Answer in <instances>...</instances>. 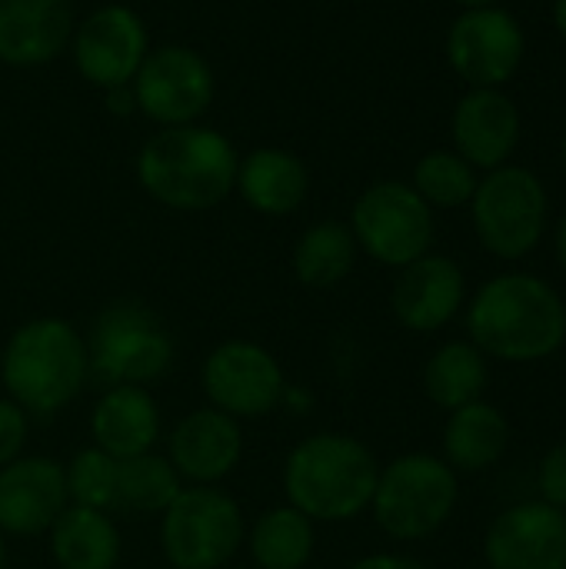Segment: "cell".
Returning <instances> with one entry per match:
<instances>
[{
  "instance_id": "8fae6325",
  "label": "cell",
  "mask_w": 566,
  "mask_h": 569,
  "mask_svg": "<svg viewBox=\"0 0 566 569\" xmlns=\"http://www.w3.org/2000/svg\"><path fill=\"white\" fill-rule=\"evenodd\" d=\"M133 80L137 107L167 127L197 120L214 100V73L190 47H160L147 53Z\"/></svg>"
},
{
  "instance_id": "8992f818",
  "label": "cell",
  "mask_w": 566,
  "mask_h": 569,
  "mask_svg": "<svg viewBox=\"0 0 566 569\" xmlns=\"http://www.w3.org/2000/svg\"><path fill=\"white\" fill-rule=\"evenodd\" d=\"M163 557L177 569H220L244 543L240 507L217 487H190L163 510Z\"/></svg>"
},
{
  "instance_id": "7a4b0ae2",
  "label": "cell",
  "mask_w": 566,
  "mask_h": 569,
  "mask_svg": "<svg viewBox=\"0 0 566 569\" xmlns=\"http://www.w3.org/2000/svg\"><path fill=\"white\" fill-rule=\"evenodd\" d=\"M380 467L347 433H314L297 443L284 467V493L294 510L320 523H344L370 510Z\"/></svg>"
},
{
  "instance_id": "9a60e30c",
  "label": "cell",
  "mask_w": 566,
  "mask_h": 569,
  "mask_svg": "<svg viewBox=\"0 0 566 569\" xmlns=\"http://www.w3.org/2000/svg\"><path fill=\"white\" fill-rule=\"evenodd\" d=\"M63 467L47 457H17L0 467V530L37 537L67 510Z\"/></svg>"
},
{
  "instance_id": "ba28073f",
  "label": "cell",
  "mask_w": 566,
  "mask_h": 569,
  "mask_svg": "<svg viewBox=\"0 0 566 569\" xmlns=\"http://www.w3.org/2000/svg\"><path fill=\"white\" fill-rule=\"evenodd\" d=\"M474 227L494 257H527L547 227L544 183L524 167H497L474 190Z\"/></svg>"
},
{
  "instance_id": "cb8c5ba5",
  "label": "cell",
  "mask_w": 566,
  "mask_h": 569,
  "mask_svg": "<svg viewBox=\"0 0 566 569\" xmlns=\"http://www.w3.org/2000/svg\"><path fill=\"white\" fill-rule=\"evenodd\" d=\"M490 380L487 357L470 340L444 343L424 370V390L440 410H460L484 397Z\"/></svg>"
},
{
  "instance_id": "7402d4cb",
  "label": "cell",
  "mask_w": 566,
  "mask_h": 569,
  "mask_svg": "<svg viewBox=\"0 0 566 569\" xmlns=\"http://www.w3.org/2000/svg\"><path fill=\"white\" fill-rule=\"evenodd\" d=\"M237 187L254 210L284 217L304 203L310 180H307V167L294 153L264 147V150H254L237 167Z\"/></svg>"
},
{
  "instance_id": "277c9868",
  "label": "cell",
  "mask_w": 566,
  "mask_h": 569,
  "mask_svg": "<svg viewBox=\"0 0 566 569\" xmlns=\"http://www.w3.org/2000/svg\"><path fill=\"white\" fill-rule=\"evenodd\" d=\"M87 343L57 317L23 323L3 350V383L23 413L63 410L87 380Z\"/></svg>"
},
{
  "instance_id": "44dd1931",
  "label": "cell",
  "mask_w": 566,
  "mask_h": 569,
  "mask_svg": "<svg viewBox=\"0 0 566 569\" xmlns=\"http://www.w3.org/2000/svg\"><path fill=\"white\" fill-rule=\"evenodd\" d=\"M507 447L510 423L487 400H474L454 410L444 427V460L454 473H484L504 460Z\"/></svg>"
},
{
  "instance_id": "836d02e7",
  "label": "cell",
  "mask_w": 566,
  "mask_h": 569,
  "mask_svg": "<svg viewBox=\"0 0 566 569\" xmlns=\"http://www.w3.org/2000/svg\"><path fill=\"white\" fill-rule=\"evenodd\" d=\"M554 17H557V27H560V33L566 37V0H557V7H554Z\"/></svg>"
},
{
  "instance_id": "52a82bcc",
  "label": "cell",
  "mask_w": 566,
  "mask_h": 569,
  "mask_svg": "<svg viewBox=\"0 0 566 569\" xmlns=\"http://www.w3.org/2000/svg\"><path fill=\"white\" fill-rule=\"evenodd\" d=\"M173 343L163 323L140 303H117L93 323L87 363L113 387H143L167 373Z\"/></svg>"
},
{
  "instance_id": "4dcf8cb0",
  "label": "cell",
  "mask_w": 566,
  "mask_h": 569,
  "mask_svg": "<svg viewBox=\"0 0 566 569\" xmlns=\"http://www.w3.org/2000/svg\"><path fill=\"white\" fill-rule=\"evenodd\" d=\"M27 443V413L13 400H0V467L13 463Z\"/></svg>"
},
{
  "instance_id": "30bf717a",
  "label": "cell",
  "mask_w": 566,
  "mask_h": 569,
  "mask_svg": "<svg viewBox=\"0 0 566 569\" xmlns=\"http://www.w3.org/2000/svg\"><path fill=\"white\" fill-rule=\"evenodd\" d=\"M203 393L214 410L234 420H257L284 403L287 380L270 350L230 340L203 360Z\"/></svg>"
},
{
  "instance_id": "5b68a950",
  "label": "cell",
  "mask_w": 566,
  "mask_h": 569,
  "mask_svg": "<svg viewBox=\"0 0 566 569\" xmlns=\"http://www.w3.org/2000/svg\"><path fill=\"white\" fill-rule=\"evenodd\" d=\"M460 497L457 473L434 453H407L377 477L370 510L394 540H427L454 513Z\"/></svg>"
},
{
  "instance_id": "484cf974",
  "label": "cell",
  "mask_w": 566,
  "mask_h": 569,
  "mask_svg": "<svg viewBox=\"0 0 566 569\" xmlns=\"http://www.w3.org/2000/svg\"><path fill=\"white\" fill-rule=\"evenodd\" d=\"M354 263H357L354 230L337 220H324L310 227L294 250V270L300 283L317 290L337 287L354 270Z\"/></svg>"
},
{
  "instance_id": "4fadbf2b",
  "label": "cell",
  "mask_w": 566,
  "mask_h": 569,
  "mask_svg": "<svg viewBox=\"0 0 566 569\" xmlns=\"http://www.w3.org/2000/svg\"><path fill=\"white\" fill-rule=\"evenodd\" d=\"M454 70L474 87H500L524 60V33L517 20L500 7L467 10L447 40Z\"/></svg>"
},
{
  "instance_id": "3957f363",
  "label": "cell",
  "mask_w": 566,
  "mask_h": 569,
  "mask_svg": "<svg viewBox=\"0 0 566 569\" xmlns=\"http://www.w3.org/2000/svg\"><path fill=\"white\" fill-rule=\"evenodd\" d=\"M237 153L227 137L207 127L160 130L140 150L137 173L143 190L173 210H207L237 187Z\"/></svg>"
},
{
  "instance_id": "e575fe53",
  "label": "cell",
  "mask_w": 566,
  "mask_h": 569,
  "mask_svg": "<svg viewBox=\"0 0 566 569\" xmlns=\"http://www.w3.org/2000/svg\"><path fill=\"white\" fill-rule=\"evenodd\" d=\"M457 3H464V7H470V10H474V7H494L497 0H457Z\"/></svg>"
},
{
  "instance_id": "ffe728a7",
  "label": "cell",
  "mask_w": 566,
  "mask_h": 569,
  "mask_svg": "<svg viewBox=\"0 0 566 569\" xmlns=\"http://www.w3.org/2000/svg\"><path fill=\"white\" fill-rule=\"evenodd\" d=\"M93 447L113 460H130L150 453L160 437V413L143 387H110L93 407Z\"/></svg>"
},
{
  "instance_id": "5bb4252c",
  "label": "cell",
  "mask_w": 566,
  "mask_h": 569,
  "mask_svg": "<svg viewBox=\"0 0 566 569\" xmlns=\"http://www.w3.org/2000/svg\"><path fill=\"white\" fill-rule=\"evenodd\" d=\"M73 57L90 83L107 90L130 87L147 57V33L140 17L127 7L93 10L73 37Z\"/></svg>"
},
{
  "instance_id": "f546056e",
  "label": "cell",
  "mask_w": 566,
  "mask_h": 569,
  "mask_svg": "<svg viewBox=\"0 0 566 569\" xmlns=\"http://www.w3.org/2000/svg\"><path fill=\"white\" fill-rule=\"evenodd\" d=\"M537 493L544 503L566 513V440L550 447L537 467Z\"/></svg>"
},
{
  "instance_id": "d6a6232c",
  "label": "cell",
  "mask_w": 566,
  "mask_h": 569,
  "mask_svg": "<svg viewBox=\"0 0 566 569\" xmlns=\"http://www.w3.org/2000/svg\"><path fill=\"white\" fill-rule=\"evenodd\" d=\"M557 260H560V267H564L566 273V217L560 220V227H557Z\"/></svg>"
},
{
  "instance_id": "f1b7e54d",
  "label": "cell",
  "mask_w": 566,
  "mask_h": 569,
  "mask_svg": "<svg viewBox=\"0 0 566 569\" xmlns=\"http://www.w3.org/2000/svg\"><path fill=\"white\" fill-rule=\"evenodd\" d=\"M63 480H67V500L73 507H90L103 513L117 507V460L100 447L80 450L63 470Z\"/></svg>"
},
{
  "instance_id": "ac0fdd59",
  "label": "cell",
  "mask_w": 566,
  "mask_h": 569,
  "mask_svg": "<svg viewBox=\"0 0 566 569\" xmlns=\"http://www.w3.org/2000/svg\"><path fill=\"white\" fill-rule=\"evenodd\" d=\"M454 140L470 167L497 170L520 140V113L514 100L497 87H477L454 113Z\"/></svg>"
},
{
  "instance_id": "83f0119b",
  "label": "cell",
  "mask_w": 566,
  "mask_h": 569,
  "mask_svg": "<svg viewBox=\"0 0 566 569\" xmlns=\"http://www.w3.org/2000/svg\"><path fill=\"white\" fill-rule=\"evenodd\" d=\"M477 183L474 167L450 150L427 153L414 173V190L427 200V207H464L474 200Z\"/></svg>"
},
{
  "instance_id": "d4e9b609",
  "label": "cell",
  "mask_w": 566,
  "mask_h": 569,
  "mask_svg": "<svg viewBox=\"0 0 566 569\" xmlns=\"http://www.w3.org/2000/svg\"><path fill=\"white\" fill-rule=\"evenodd\" d=\"M314 520L300 510H267L250 530V557L260 569H304L314 557Z\"/></svg>"
},
{
  "instance_id": "6da1fadb",
  "label": "cell",
  "mask_w": 566,
  "mask_h": 569,
  "mask_svg": "<svg viewBox=\"0 0 566 569\" xmlns=\"http://www.w3.org/2000/svg\"><path fill=\"white\" fill-rule=\"evenodd\" d=\"M470 343L500 363H537L566 340V303L534 273H500L487 280L467 313Z\"/></svg>"
},
{
  "instance_id": "9c48e42d",
  "label": "cell",
  "mask_w": 566,
  "mask_h": 569,
  "mask_svg": "<svg viewBox=\"0 0 566 569\" xmlns=\"http://www.w3.org/2000/svg\"><path fill=\"white\" fill-rule=\"evenodd\" d=\"M354 240L387 267H407L430 253L434 213L427 200L397 180L374 183L354 207Z\"/></svg>"
},
{
  "instance_id": "d6986e66",
  "label": "cell",
  "mask_w": 566,
  "mask_h": 569,
  "mask_svg": "<svg viewBox=\"0 0 566 569\" xmlns=\"http://www.w3.org/2000/svg\"><path fill=\"white\" fill-rule=\"evenodd\" d=\"M73 30L67 0H0V60L33 67L57 57Z\"/></svg>"
},
{
  "instance_id": "1f68e13d",
  "label": "cell",
  "mask_w": 566,
  "mask_h": 569,
  "mask_svg": "<svg viewBox=\"0 0 566 569\" xmlns=\"http://www.w3.org/2000/svg\"><path fill=\"white\" fill-rule=\"evenodd\" d=\"M350 569H427L420 560L414 557H400V553H374L357 560Z\"/></svg>"
},
{
  "instance_id": "4316f807",
  "label": "cell",
  "mask_w": 566,
  "mask_h": 569,
  "mask_svg": "<svg viewBox=\"0 0 566 569\" xmlns=\"http://www.w3.org/2000/svg\"><path fill=\"white\" fill-rule=\"evenodd\" d=\"M183 490L180 473L170 460L140 453L117 460V507L137 513H163Z\"/></svg>"
},
{
  "instance_id": "603a6c76",
  "label": "cell",
  "mask_w": 566,
  "mask_h": 569,
  "mask_svg": "<svg viewBox=\"0 0 566 569\" xmlns=\"http://www.w3.org/2000/svg\"><path fill=\"white\" fill-rule=\"evenodd\" d=\"M50 553L60 569H113L120 560V533L103 510L67 503L50 527Z\"/></svg>"
},
{
  "instance_id": "d590c367",
  "label": "cell",
  "mask_w": 566,
  "mask_h": 569,
  "mask_svg": "<svg viewBox=\"0 0 566 569\" xmlns=\"http://www.w3.org/2000/svg\"><path fill=\"white\" fill-rule=\"evenodd\" d=\"M3 537H7V533L0 530V569H3V563H7V543H3Z\"/></svg>"
},
{
  "instance_id": "e0dca14e",
  "label": "cell",
  "mask_w": 566,
  "mask_h": 569,
  "mask_svg": "<svg viewBox=\"0 0 566 569\" xmlns=\"http://www.w3.org/2000/svg\"><path fill=\"white\" fill-rule=\"evenodd\" d=\"M244 453L240 423L214 407L193 410L183 417L170 433V463L180 473V480H190L193 487H214L220 483Z\"/></svg>"
},
{
  "instance_id": "7c38bea8",
  "label": "cell",
  "mask_w": 566,
  "mask_h": 569,
  "mask_svg": "<svg viewBox=\"0 0 566 569\" xmlns=\"http://www.w3.org/2000/svg\"><path fill=\"white\" fill-rule=\"evenodd\" d=\"M490 569H566V513L527 500L507 507L484 537Z\"/></svg>"
},
{
  "instance_id": "2e32d148",
  "label": "cell",
  "mask_w": 566,
  "mask_h": 569,
  "mask_svg": "<svg viewBox=\"0 0 566 569\" xmlns=\"http://www.w3.org/2000/svg\"><path fill=\"white\" fill-rule=\"evenodd\" d=\"M464 293V270L450 257L424 253L420 260L400 267V277L390 290V310L407 330L434 333L457 317Z\"/></svg>"
},
{
  "instance_id": "8d00e7d4",
  "label": "cell",
  "mask_w": 566,
  "mask_h": 569,
  "mask_svg": "<svg viewBox=\"0 0 566 569\" xmlns=\"http://www.w3.org/2000/svg\"><path fill=\"white\" fill-rule=\"evenodd\" d=\"M564 163H566V140H564Z\"/></svg>"
}]
</instances>
